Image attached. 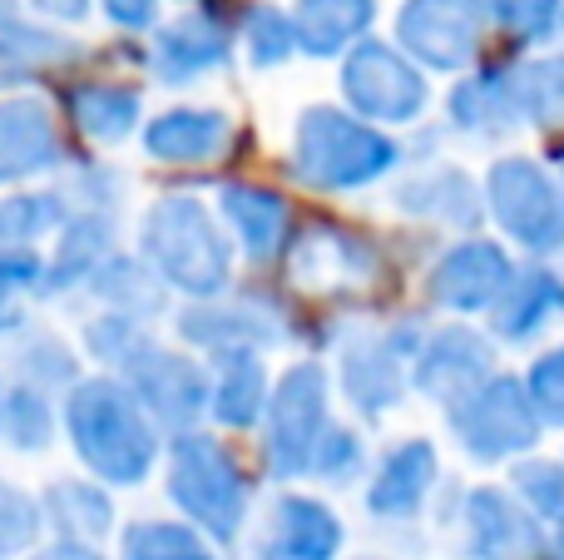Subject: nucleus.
Returning a JSON list of instances; mask_svg holds the SVG:
<instances>
[{"instance_id": "obj_48", "label": "nucleus", "mask_w": 564, "mask_h": 560, "mask_svg": "<svg viewBox=\"0 0 564 560\" xmlns=\"http://www.w3.org/2000/svg\"><path fill=\"white\" fill-rule=\"evenodd\" d=\"M30 560H109L99 546H79V541H50V546H40Z\"/></svg>"}, {"instance_id": "obj_28", "label": "nucleus", "mask_w": 564, "mask_h": 560, "mask_svg": "<svg viewBox=\"0 0 564 560\" xmlns=\"http://www.w3.org/2000/svg\"><path fill=\"white\" fill-rule=\"evenodd\" d=\"M85 50L65 40L59 30L30 25L20 15H0V99L15 95L25 85H40L55 69H69Z\"/></svg>"}, {"instance_id": "obj_21", "label": "nucleus", "mask_w": 564, "mask_h": 560, "mask_svg": "<svg viewBox=\"0 0 564 560\" xmlns=\"http://www.w3.org/2000/svg\"><path fill=\"white\" fill-rule=\"evenodd\" d=\"M59 115L89 144H124L144 134V89L119 75H79L59 89Z\"/></svg>"}, {"instance_id": "obj_15", "label": "nucleus", "mask_w": 564, "mask_h": 560, "mask_svg": "<svg viewBox=\"0 0 564 560\" xmlns=\"http://www.w3.org/2000/svg\"><path fill=\"white\" fill-rule=\"evenodd\" d=\"M466 560H550V526L510 486H470L460 496Z\"/></svg>"}, {"instance_id": "obj_1", "label": "nucleus", "mask_w": 564, "mask_h": 560, "mask_svg": "<svg viewBox=\"0 0 564 560\" xmlns=\"http://www.w3.org/2000/svg\"><path fill=\"white\" fill-rule=\"evenodd\" d=\"M65 417V437L75 446L79 466L109 492L119 486H144L149 472L159 466V427L154 417L139 407V397L119 383L115 373L79 377L59 402Z\"/></svg>"}, {"instance_id": "obj_16", "label": "nucleus", "mask_w": 564, "mask_h": 560, "mask_svg": "<svg viewBox=\"0 0 564 560\" xmlns=\"http://www.w3.org/2000/svg\"><path fill=\"white\" fill-rule=\"evenodd\" d=\"M65 164V119L50 99L6 95L0 99V189L55 174Z\"/></svg>"}, {"instance_id": "obj_3", "label": "nucleus", "mask_w": 564, "mask_h": 560, "mask_svg": "<svg viewBox=\"0 0 564 560\" xmlns=\"http://www.w3.org/2000/svg\"><path fill=\"white\" fill-rule=\"evenodd\" d=\"M406 159L391 129L357 119L347 105H307L292 125L288 169L312 194H351L371 189Z\"/></svg>"}, {"instance_id": "obj_6", "label": "nucleus", "mask_w": 564, "mask_h": 560, "mask_svg": "<svg viewBox=\"0 0 564 560\" xmlns=\"http://www.w3.org/2000/svg\"><path fill=\"white\" fill-rule=\"evenodd\" d=\"M486 218L535 263L564 248V179L540 154H500L486 169Z\"/></svg>"}, {"instance_id": "obj_23", "label": "nucleus", "mask_w": 564, "mask_h": 560, "mask_svg": "<svg viewBox=\"0 0 564 560\" xmlns=\"http://www.w3.org/2000/svg\"><path fill=\"white\" fill-rule=\"evenodd\" d=\"M144 154L154 164H169V169H204L214 159H224L234 149V115L224 109H204V105H178V109H164L144 125L139 134Z\"/></svg>"}, {"instance_id": "obj_8", "label": "nucleus", "mask_w": 564, "mask_h": 560, "mask_svg": "<svg viewBox=\"0 0 564 560\" xmlns=\"http://www.w3.org/2000/svg\"><path fill=\"white\" fill-rule=\"evenodd\" d=\"M426 317H391L387 327H367L351 333L341 343V397L351 402V412L381 422L387 412H397L411 392V363H416L421 343H426Z\"/></svg>"}, {"instance_id": "obj_17", "label": "nucleus", "mask_w": 564, "mask_h": 560, "mask_svg": "<svg viewBox=\"0 0 564 560\" xmlns=\"http://www.w3.org/2000/svg\"><path fill=\"white\" fill-rule=\"evenodd\" d=\"M178 337L198 353H228V347H258L263 353L268 343L288 337V308L268 303V293H243L238 303H194L178 313Z\"/></svg>"}, {"instance_id": "obj_5", "label": "nucleus", "mask_w": 564, "mask_h": 560, "mask_svg": "<svg viewBox=\"0 0 564 560\" xmlns=\"http://www.w3.org/2000/svg\"><path fill=\"white\" fill-rule=\"evenodd\" d=\"M332 432V377L322 357H297L282 367L273 397H268V417L258 427V462H263L268 482H297L312 476V456H317L322 437Z\"/></svg>"}, {"instance_id": "obj_37", "label": "nucleus", "mask_w": 564, "mask_h": 560, "mask_svg": "<svg viewBox=\"0 0 564 560\" xmlns=\"http://www.w3.org/2000/svg\"><path fill=\"white\" fill-rule=\"evenodd\" d=\"M490 30L516 50H545L564 35V0H486Z\"/></svg>"}, {"instance_id": "obj_40", "label": "nucleus", "mask_w": 564, "mask_h": 560, "mask_svg": "<svg viewBox=\"0 0 564 560\" xmlns=\"http://www.w3.org/2000/svg\"><path fill=\"white\" fill-rule=\"evenodd\" d=\"M243 50L253 60V69H278L292 55H302L297 45V25H292V10L278 6H248L243 20Z\"/></svg>"}, {"instance_id": "obj_29", "label": "nucleus", "mask_w": 564, "mask_h": 560, "mask_svg": "<svg viewBox=\"0 0 564 560\" xmlns=\"http://www.w3.org/2000/svg\"><path fill=\"white\" fill-rule=\"evenodd\" d=\"M115 258V218L95 214V208H75L69 224L59 228L55 254L45 258V298L89 288V278Z\"/></svg>"}, {"instance_id": "obj_13", "label": "nucleus", "mask_w": 564, "mask_h": 560, "mask_svg": "<svg viewBox=\"0 0 564 560\" xmlns=\"http://www.w3.org/2000/svg\"><path fill=\"white\" fill-rule=\"evenodd\" d=\"M119 383L139 397L154 427L164 432H194L198 417H208V397H214V373H208L198 357L174 353V347H159L149 337L124 367H119Z\"/></svg>"}, {"instance_id": "obj_14", "label": "nucleus", "mask_w": 564, "mask_h": 560, "mask_svg": "<svg viewBox=\"0 0 564 560\" xmlns=\"http://www.w3.org/2000/svg\"><path fill=\"white\" fill-rule=\"evenodd\" d=\"M496 373L500 367H496V337H490V327L456 317V323H441L426 333L416 363H411V392L436 402L441 412H451L476 387H486Z\"/></svg>"}, {"instance_id": "obj_34", "label": "nucleus", "mask_w": 564, "mask_h": 560, "mask_svg": "<svg viewBox=\"0 0 564 560\" xmlns=\"http://www.w3.org/2000/svg\"><path fill=\"white\" fill-rule=\"evenodd\" d=\"M119 560H224L198 526L169 516H139L119 531Z\"/></svg>"}, {"instance_id": "obj_27", "label": "nucleus", "mask_w": 564, "mask_h": 560, "mask_svg": "<svg viewBox=\"0 0 564 560\" xmlns=\"http://www.w3.org/2000/svg\"><path fill=\"white\" fill-rule=\"evenodd\" d=\"M208 373H214V397H208L214 427H224V432H253V427H263L273 383H268V363L258 347L214 353Z\"/></svg>"}, {"instance_id": "obj_10", "label": "nucleus", "mask_w": 564, "mask_h": 560, "mask_svg": "<svg viewBox=\"0 0 564 560\" xmlns=\"http://www.w3.org/2000/svg\"><path fill=\"white\" fill-rule=\"evenodd\" d=\"M520 263L510 254L506 238H486V234H470L446 244L436 258H431L426 278H421V293L436 313L451 317H480V313H496V303L506 298V288L516 283Z\"/></svg>"}, {"instance_id": "obj_38", "label": "nucleus", "mask_w": 564, "mask_h": 560, "mask_svg": "<svg viewBox=\"0 0 564 560\" xmlns=\"http://www.w3.org/2000/svg\"><path fill=\"white\" fill-rule=\"evenodd\" d=\"M30 298H45V258L35 248H0V337L25 333Z\"/></svg>"}, {"instance_id": "obj_26", "label": "nucleus", "mask_w": 564, "mask_h": 560, "mask_svg": "<svg viewBox=\"0 0 564 560\" xmlns=\"http://www.w3.org/2000/svg\"><path fill=\"white\" fill-rule=\"evenodd\" d=\"M446 119L451 129L476 139H500L525 129L516 105V85H510V60H490V65H476L466 79H456L446 95Z\"/></svg>"}, {"instance_id": "obj_12", "label": "nucleus", "mask_w": 564, "mask_h": 560, "mask_svg": "<svg viewBox=\"0 0 564 560\" xmlns=\"http://www.w3.org/2000/svg\"><path fill=\"white\" fill-rule=\"evenodd\" d=\"M486 35V0H401L397 10V45L436 75H470Z\"/></svg>"}, {"instance_id": "obj_19", "label": "nucleus", "mask_w": 564, "mask_h": 560, "mask_svg": "<svg viewBox=\"0 0 564 560\" xmlns=\"http://www.w3.org/2000/svg\"><path fill=\"white\" fill-rule=\"evenodd\" d=\"M441 482V452L431 437H401L381 452L377 472L367 482V511L387 526L416 521L426 511L431 492Z\"/></svg>"}, {"instance_id": "obj_31", "label": "nucleus", "mask_w": 564, "mask_h": 560, "mask_svg": "<svg viewBox=\"0 0 564 560\" xmlns=\"http://www.w3.org/2000/svg\"><path fill=\"white\" fill-rule=\"evenodd\" d=\"M371 20H377V0H292L297 45L312 60H332L357 50L367 40Z\"/></svg>"}, {"instance_id": "obj_49", "label": "nucleus", "mask_w": 564, "mask_h": 560, "mask_svg": "<svg viewBox=\"0 0 564 560\" xmlns=\"http://www.w3.org/2000/svg\"><path fill=\"white\" fill-rule=\"evenodd\" d=\"M550 560H564V521L550 526Z\"/></svg>"}, {"instance_id": "obj_7", "label": "nucleus", "mask_w": 564, "mask_h": 560, "mask_svg": "<svg viewBox=\"0 0 564 560\" xmlns=\"http://www.w3.org/2000/svg\"><path fill=\"white\" fill-rule=\"evenodd\" d=\"M446 427L456 446L480 466H516L535 456L545 422H540L535 402H530L525 373H496L486 387L456 402L446 412Z\"/></svg>"}, {"instance_id": "obj_44", "label": "nucleus", "mask_w": 564, "mask_h": 560, "mask_svg": "<svg viewBox=\"0 0 564 560\" xmlns=\"http://www.w3.org/2000/svg\"><path fill=\"white\" fill-rule=\"evenodd\" d=\"M144 343H149V327L139 323V317L99 313V317H89L85 323V347L109 367V373H119V367H124Z\"/></svg>"}, {"instance_id": "obj_11", "label": "nucleus", "mask_w": 564, "mask_h": 560, "mask_svg": "<svg viewBox=\"0 0 564 560\" xmlns=\"http://www.w3.org/2000/svg\"><path fill=\"white\" fill-rule=\"evenodd\" d=\"M288 263V278H297L302 288H317V293L347 298L357 288H371L381 273H387V254L381 244H371L361 228L337 224V218H302L292 228V244L282 254Z\"/></svg>"}, {"instance_id": "obj_43", "label": "nucleus", "mask_w": 564, "mask_h": 560, "mask_svg": "<svg viewBox=\"0 0 564 560\" xmlns=\"http://www.w3.org/2000/svg\"><path fill=\"white\" fill-rule=\"evenodd\" d=\"M312 476L322 486H351L367 476V442H361L357 427L332 422V432L322 437L317 456H312Z\"/></svg>"}, {"instance_id": "obj_47", "label": "nucleus", "mask_w": 564, "mask_h": 560, "mask_svg": "<svg viewBox=\"0 0 564 560\" xmlns=\"http://www.w3.org/2000/svg\"><path fill=\"white\" fill-rule=\"evenodd\" d=\"M30 10L45 20H59V25H79L89 15V0H30Z\"/></svg>"}, {"instance_id": "obj_18", "label": "nucleus", "mask_w": 564, "mask_h": 560, "mask_svg": "<svg viewBox=\"0 0 564 560\" xmlns=\"http://www.w3.org/2000/svg\"><path fill=\"white\" fill-rule=\"evenodd\" d=\"M234 55V20H224L214 6L178 15L154 30V45L144 50V65L159 75V85H194L208 69H224Z\"/></svg>"}, {"instance_id": "obj_22", "label": "nucleus", "mask_w": 564, "mask_h": 560, "mask_svg": "<svg viewBox=\"0 0 564 560\" xmlns=\"http://www.w3.org/2000/svg\"><path fill=\"white\" fill-rule=\"evenodd\" d=\"M397 208L431 228H456L460 238H470L486 218V184H476L460 164H426L397 184Z\"/></svg>"}, {"instance_id": "obj_30", "label": "nucleus", "mask_w": 564, "mask_h": 560, "mask_svg": "<svg viewBox=\"0 0 564 560\" xmlns=\"http://www.w3.org/2000/svg\"><path fill=\"white\" fill-rule=\"evenodd\" d=\"M40 502H45L55 541L99 546L115 531V496H109V486L95 482V476H55V482L40 492Z\"/></svg>"}, {"instance_id": "obj_20", "label": "nucleus", "mask_w": 564, "mask_h": 560, "mask_svg": "<svg viewBox=\"0 0 564 560\" xmlns=\"http://www.w3.org/2000/svg\"><path fill=\"white\" fill-rule=\"evenodd\" d=\"M218 218L243 248L248 263H273L292 244V204L282 189L258 184V179H224L218 184Z\"/></svg>"}, {"instance_id": "obj_42", "label": "nucleus", "mask_w": 564, "mask_h": 560, "mask_svg": "<svg viewBox=\"0 0 564 560\" xmlns=\"http://www.w3.org/2000/svg\"><path fill=\"white\" fill-rule=\"evenodd\" d=\"M15 367H20V383L40 387V392H50V387H65L69 392V387L79 383L75 353H69L55 333H30L25 347H20V357H15Z\"/></svg>"}, {"instance_id": "obj_33", "label": "nucleus", "mask_w": 564, "mask_h": 560, "mask_svg": "<svg viewBox=\"0 0 564 560\" xmlns=\"http://www.w3.org/2000/svg\"><path fill=\"white\" fill-rule=\"evenodd\" d=\"M89 293L105 303V313H124V317H139V323H149V317L164 313L169 288L159 283L154 268H149L144 258L115 254L95 278H89Z\"/></svg>"}, {"instance_id": "obj_2", "label": "nucleus", "mask_w": 564, "mask_h": 560, "mask_svg": "<svg viewBox=\"0 0 564 560\" xmlns=\"http://www.w3.org/2000/svg\"><path fill=\"white\" fill-rule=\"evenodd\" d=\"M234 248L218 208L198 194H164L139 218V258L188 303H214L234 288Z\"/></svg>"}, {"instance_id": "obj_36", "label": "nucleus", "mask_w": 564, "mask_h": 560, "mask_svg": "<svg viewBox=\"0 0 564 560\" xmlns=\"http://www.w3.org/2000/svg\"><path fill=\"white\" fill-rule=\"evenodd\" d=\"M69 198L55 189H35V194H10L0 198V244L6 248H35L45 234L69 224Z\"/></svg>"}, {"instance_id": "obj_46", "label": "nucleus", "mask_w": 564, "mask_h": 560, "mask_svg": "<svg viewBox=\"0 0 564 560\" xmlns=\"http://www.w3.org/2000/svg\"><path fill=\"white\" fill-rule=\"evenodd\" d=\"M99 6L119 30H149L159 20V0H99Z\"/></svg>"}, {"instance_id": "obj_51", "label": "nucleus", "mask_w": 564, "mask_h": 560, "mask_svg": "<svg viewBox=\"0 0 564 560\" xmlns=\"http://www.w3.org/2000/svg\"><path fill=\"white\" fill-rule=\"evenodd\" d=\"M357 560H377V556H357Z\"/></svg>"}, {"instance_id": "obj_35", "label": "nucleus", "mask_w": 564, "mask_h": 560, "mask_svg": "<svg viewBox=\"0 0 564 560\" xmlns=\"http://www.w3.org/2000/svg\"><path fill=\"white\" fill-rule=\"evenodd\" d=\"M65 427V417H59V407L50 402V392H40V387H6V417H0V442L10 446V452L20 456H40L50 442H55V432Z\"/></svg>"}, {"instance_id": "obj_52", "label": "nucleus", "mask_w": 564, "mask_h": 560, "mask_svg": "<svg viewBox=\"0 0 564 560\" xmlns=\"http://www.w3.org/2000/svg\"><path fill=\"white\" fill-rule=\"evenodd\" d=\"M0 248H6V244H0Z\"/></svg>"}, {"instance_id": "obj_4", "label": "nucleus", "mask_w": 564, "mask_h": 560, "mask_svg": "<svg viewBox=\"0 0 564 560\" xmlns=\"http://www.w3.org/2000/svg\"><path fill=\"white\" fill-rule=\"evenodd\" d=\"M164 492L178 506L188 526L208 536L224 551L243 536L248 511H253V476L238 462V452L224 437L204 432H178L169 442V472H164Z\"/></svg>"}, {"instance_id": "obj_50", "label": "nucleus", "mask_w": 564, "mask_h": 560, "mask_svg": "<svg viewBox=\"0 0 564 560\" xmlns=\"http://www.w3.org/2000/svg\"><path fill=\"white\" fill-rule=\"evenodd\" d=\"M0 417H6V387H0Z\"/></svg>"}, {"instance_id": "obj_41", "label": "nucleus", "mask_w": 564, "mask_h": 560, "mask_svg": "<svg viewBox=\"0 0 564 560\" xmlns=\"http://www.w3.org/2000/svg\"><path fill=\"white\" fill-rule=\"evenodd\" d=\"M510 492L530 506L545 526L564 521V462L560 456H525L510 466Z\"/></svg>"}, {"instance_id": "obj_32", "label": "nucleus", "mask_w": 564, "mask_h": 560, "mask_svg": "<svg viewBox=\"0 0 564 560\" xmlns=\"http://www.w3.org/2000/svg\"><path fill=\"white\" fill-rule=\"evenodd\" d=\"M510 85H516L520 119L530 129H545V134L564 129V50L510 60Z\"/></svg>"}, {"instance_id": "obj_45", "label": "nucleus", "mask_w": 564, "mask_h": 560, "mask_svg": "<svg viewBox=\"0 0 564 560\" xmlns=\"http://www.w3.org/2000/svg\"><path fill=\"white\" fill-rule=\"evenodd\" d=\"M525 387H530V402H535L540 422L564 427V343L545 347V353L525 367Z\"/></svg>"}, {"instance_id": "obj_24", "label": "nucleus", "mask_w": 564, "mask_h": 560, "mask_svg": "<svg viewBox=\"0 0 564 560\" xmlns=\"http://www.w3.org/2000/svg\"><path fill=\"white\" fill-rule=\"evenodd\" d=\"M347 546V526L327 502L307 492H282L268 516L263 560H341Z\"/></svg>"}, {"instance_id": "obj_9", "label": "nucleus", "mask_w": 564, "mask_h": 560, "mask_svg": "<svg viewBox=\"0 0 564 560\" xmlns=\"http://www.w3.org/2000/svg\"><path fill=\"white\" fill-rule=\"evenodd\" d=\"M341 105L377 129H406L426 115L431 79L397 40H361L341 55Z\"/></svg>"}, {"instance_id": "obj_25", "label": "nucleus", "mask_w": 564, "mask_h": 560, "mask_svg": "<svg viewBox=\"0 0 564 560\" xmlns=\"http://www.w3.org/2000/svg\"><path fill=\"white\" fill-rule=\"evenodd\" d=\"M490 337L510 347L540 343L555 323H564V273L550 263H520L516 283L506 288V298L496 303V313L486 317Z\"/></svg>"}, {"instance_id": "obj_39", "label": "nucleus", "mask_w": 564, "mask_h": 560, "mask_svg": "<svg viewBox=\"0 0 564 560\" xmlns=\"http://www.w3.org/2000/svg\"><path fill=\"white\" fill-rule=\"evenodd\" d=\"M45 531H50L45 502L15 482H0V560H30L40 551Z\"/></svg>"}]
</instances>
